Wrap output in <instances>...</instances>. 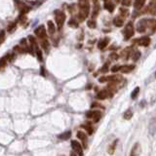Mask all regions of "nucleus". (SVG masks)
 I'll return each instance as SVG.
<instances>
[{
	"instance_id": "obj_1",
	"label": "nucleus",
	"mask_w": 156,
	"mask_h": 156,
	"mask_svg": "<svg viewBox=\"0 0 156 156\" xmlns=\"http://www.w3.org/2000/svg\"><path fill=\"white\" fill-rule=\"evenodd\" d=\"M55 15H56V22L57 24H58V28L61 29L62 24H63V22L66 21V15L61 10H56L55 11Z\"/></svg>"
},
{
	"instance_id": "obj_2",
	"label": "nucleus",
	"mask_w": 156,
	"mask_h": 156,
	"mask_svg": "<svg viewBox=\"0 0 156 156\" xmlns=\"http://www.w3.org/2000/svg\"><path fill=\"white\" fill-rule=\"evenodd\" d=\"M133 35H134V27H133L132 22H129L128 24L126 25V28H125V30H124V36H125L126 40H128Z\"/></svg>"
},
{
	"instance_id": "obj_3",
	"label": "nucleus",
	"mask_w": 156,
	"mask_h": 156,
	"mask_svg": "<svg viewBox=\"0 0 156 156\" xmlns=\"http://www.w3.org/2000/svg\"><path fill=\"white\" fill-rule=\"evenodd\" d=\"M147 27H148V24H147V20L142 19V20H140V21L137 23V31L139 32V33L145 32Z\"/></svg>"
},
{
	"instance_id": "obj_4",
	"label": "nucleus",
	"mask_w": 156,
	"mask_h": 156,
	"mask_svg": "<svg viewBox=\"0 0 156 156\" xmlns=\"http://www.w3.org/2000/svg\"><path fill=\"white\" fill-rule=\"evenodd\" d=\"M35 34H36V36L39 37L40 39H43L46 37V29H45L44 25H40L38 28L35 29Z\"/></svg>"
},
{
	"instance_id": "obj_5",
	"label": "nucleus",
	"mask_w": 156,
	"mask_h": 156,
	"mask_svg": "<svg viewBox=\"0 0 156 156\" xmlns=\"http://www.w3.org/2000/svg\"><path fill=\"white\" fill-rule=\"evenodd\" d=\"M108 97H112V93L109 92L108 90H102V91L99 92L98 95H97V98L99 100H106Z\"/></svg>"
},
{
	"instance_id": "obj_6",
	"label": "nucleus",
	"mask_w": 156,
	"mask_h": 156,
	"mask_svg": "<svg viewBox=\"0 0 156 156\" xmlns=\"http://www.w3.org/2000/svg\"><path fill=\"white\" fill-rule=\"evenodd\" d=\"M71 147H72V149L75 152H77L78 154H80V155H82L83 154V152H82V147H81V145L80 144L76 141V140H72L71 141Z\"/></svg>"
},
{
	"instance_id": "obj_7",
	"label": "nucleus",
	"mask_w": 156,
	"mask_h": 156,
	"mask_svg": "<svg viewBox=\"0 0 156 156\" xmlns=\"http://www.w3.org/2000/svg\"><path fill=\"white\" fill-rule=\"evenodd\" d=\"M149 132L152 136L156 133V118L151 119L150 123H149Z\"/></svg>"
},
{
	"instance_id": "obj_8",
	"label": "nucleus",
	"mask_w": 156,
	"mask_h": 156,
	"mask_svg": "<svg viewBox=\"0 0 156 156\" xmlns=\"http://www.w3.org/2000/svg\"><path fill=\"white\" fill-rule=\"evenodd\" d=\"M138 42H139V44L140 46H148L149 45V42H150V39L149 37H147V36H145V37H141L140 39H138Z\"/></svg>"
},
{
	"instance_id": "obj_9",
	"label": "nucleus",
	"mask_w": 156,
	"mask_h": 156,
	"mask_svg": "<svg viewBox=\"0 0 156 156\" xmlns=\"http://www.w3.org/2000/svg\"><path fill=\"white\" fill-rule=\"evenodd\" d=\"M108 43H109V38L106 37V38H105V39H101V40H100V42L98 43V48L101 50V49L106 48Z\"/></svg>"
},
{
	"instance_id": "obj_10",
	"label": "nucleus",
	"mask_w": 156,
	"mask_h": 156,
	"mask_svg": "<svg viewBox=\"0 0 156 156\" xmlns=\"http://www.w3.org/2000/svg\"><path fill=\"white\" fill-rule=\"evenodd\" d=\"M77 138L83 141L84 147H87V144H86V141H87V135L84 134L83 132H77Z\"/></svg>"
},
{
	"instance_id": "obj_11",
	"label": "nucleus",
	"mask_w": 156,
	"mask_h": 156,
	"mask_svg": "<svg viewBox=\"0 0 156 156\" xmlns=\"http://www.w3.org/2000/svg\"><path fill=\"white\" fill-rule=\"evenodd\" d=\"M135 68V66H122L120 67V71L123 73H128Z\"/></svg>"
},
{
	"instance_id": "obj_12",
	"label": "nucleus",
	"mask_w": 156,
	"mask_h": 156,
	"mask_svg": "<svg viewBox=\"0 0 156 156\" xmlns=\"http://www.w3.org/2000/svg\"><path fill=\"white\" fill-rule=\"evenodd\" d=\"M48 31H49V33H50L51 35H53V34L55 33V31H56L55 24H54V22H52V21H49V22H48Z\"/></svg>"
},
{
	"instance_id": "obj_13",
	"label": "nucleus",
	"mask_w": 156,
	"mask_h": 156,
	"mask_svg": "<svg viewBox=\"0 0 156 156\" xmlns=\"http://www.w3.org/2000/svg\"><path fill=\"white\" fill-rule=\"evenodd\" d=\"M92 118L94 119V121H95V122H98V121H100V119L101 118V112L99 111V110L93 111V115H92Z\"/></svg>"
},
{
	"instance_id": "obj_14",
	"label": "nucleus",
	"mask_w": 156,
	"mask_h": 156,
	"mask_svg": "<svg viewBox=\"0 0 156 156\" xmlns=\"http://www.w3.org/2000/svg\"><path fill=\"white\" fill-rule=\"evenodd\" d=\"M145 0H135L134 7L137 10H139L140 8H142V6L145 4Z\"/></svg>"
},
{
	"instance_id": "obj_15",
	"label": "nucleus",
	"mask_w": 156,
	"mask_h": 156,
	"mask_svg": "<svg viewBox=\"0 0 156 156\" xmlns=\"http://www.w3.org/2000/svg\"><path fill=\"white\" fill-rule=\"evenodd\" d=\"M71 137V132L70 131H67V132H64L59 136V139H68Z\"/></svg>"
},
{
	"instance_id": "obj_16",
	"label": "nucleus",
	"mask_w": 156,
	"mask_h": 156,
	"mask_svg": "<svg viewBox=\"0 0 156 156\" xmlns=\"http://www.w3.org/2000/svg\"><path fill=\"white\" fill-rule=\"evenodd\" d=\"M41 46H42V48H43L46 52L49 51V41H48L47 39L43 38L41 40Z\"/></svg>"
},
{
	"instance_id": "obj_17",
	"label": "nucleus",
	"mask_w": 156,
	"mask_h": 156,
	"mask_svg": "<svg viewBox=\"0 0 156 156\" xmlns=\"http://www.w3.org/2000/svg\"><path fill=\"white\" fill-rule=\"evenodd\" d=\"M107 80L111 81V82H119L122 80V77L120 75H113V76H109L107 77Z\"/></svg>"
},
{
	"instance_id": "obj_18",
	"label": "nucleus",
	"mask_w": 156,
	"mask_h": 156,
	"mask_svg": "<svg viewBox=\"0 0 156 156\" xmlns=\"http://www.w3.org/2000/svg\"><path fill=\"white\" fill-rule=\"evenodd\" d=\"M113 23L115 24V27L120 28V27H122L123 25V20L122 19H120L119 17L114 18V20H113Z\"/></svg>"
},
{
	"instance_id": "obj_19",
	"label": "nucleus",
	"mask_w": 156,
	"mask_h": 156,
	"mask_svg": "<svg viewBox=\"0 0 156 156\" xmlns=\"http://www.w3.org/2000/svg\"><path fill=\"white\" fill-rule=\"evenodd\" d=\"M105 8H106L108 12H113V10H114V5L112 4L111 2L106 1V3H105Z\"/></svg>"
},
{
	"instance_id": "obj_20",
	"label": "nucleus",
	"mask_w": 156,
	"mask_h": 156,
	"mask_svg": "<svg viewBox=\"0 0 156 156\" xmlns=\"http://www.w3.org/2000/svg\"><path fill=\"white\" fill-rule=\"evenodd\" d=\"M7 63H8V56L4 57V58H2V59H0V68L5 67Z\"/></svg>"
},
{
	"instance_id": "obj_21",
	"label": "nucleus",
	"mask_w": 156,
	"mask_h": 156,
	"mask_svg": "<svg viewBox=\"0 0 156 156\" xmlns=\"http://www.w3.org/2000/svg\"><path fill=\"white\" fill-rule=\"evenodd\" d=\"M139 153V144H136L135 146L133 147V150L131 152V155H137Z\"/></svg>"
},
{
	"instance_id": "obj_22",
	"label": "nucleus",
	"mask_w": 156,
	"mask_h": 156,
	"mask_svg": "<svg viewBox=\"0 0 156 156\" xmlns=\"http://www.w3.org/2000/svg\"><path fill=\"white\" fill-rule=\"evenodd\" d=\"M132 117H133V111H132L131 109H128L127 111L124 113V118H125L126 120H130Z\"/></svg>"
},
{
	"instance_id": "obj_23",
	"label": "nucleus",
	"mask_w": 156,
	"mask_h": 156,
	"mask_svg": "<svg viewBox=\"0 0 156 156\" xmlns=\"http://www.w3.org/2000/svg\"><path fill=\"white\" fill-rule=\"evenodd\" d=\"M68 24H69V27H71V28H78V22L74 19V18L71 19V20L68 22Z\"/></svg>"
},
{
	"instance_id": "obj_24",
	"label": "nucleus",
	"mask_w": 156,
	"mask_h": 156,
	"mask_svg": "<svg viewBox=\"0 0 156 156\" xmlns=\"http://www.w3.org/2000/svg\"><path fill=\"white\" fill-rule=\"evenodd\" d=\"M83 128L87 130V132H88V134H89V135H92V134H93V128H92L91 124H84V125H83Z\"/></svg>"
},
{
	"instance_id": "obj_25",
	"label": "nucleus",
	"mask_w": 156,
	"mask_h": 156,
	"mask_svg": "<svg viewBox=\"0 0 156 156\" xmlns=\"http://www.w3.org/2000/svg\"><path fill=\"white\" fill-rule=\"evenodd\" d=\"M16 28H17V24H16L15 22H12V23H10V24L8 25V28H7V29H8L9 32H13V31L16 29Z\"/></svg>"
},
{
	"instance_id": "obj_26",
	"label": "nucleus",
	"mask_w": 156,
	"mask_h": 156,
	"mask_svg": "<svg viewBox=\"0 0 156 156\" xmlns=\"http://www.w3.org/2000/svg\"><path fill=\"white\" fill-rule=\"evenodd\" d=\"M139 87H137V88L132 92V94H131V98H132V99H136V98L138 97V95H139Z\"/></svg>"
},
{
	"instance_id": "obj_27",
	"label": "nucleus",
	"mask_w": 156,
	"mask_h": 156,
	"mask_svg": "<svg viewBox=\"0 0 156 156\" xmlns=\"http://www.w3.org/2000/svg\"><path fill=\"white\" fill-rule=\"evenodd\" d=\"M140 57V52L139 51H135V53L133 54V61H137Z\"/></svg>"
},
{
	"instance_id": "obj_28",
	"label": "nucleus",
	"mask_w": 156,
	"mask_h": 156,
	"mask_svg": "<svg viewBox=\"0 0 156 156\" xmlns=\"http://www.w3.org/2000/svg\"><path fill=\"white\" fill-rule=\"evenodd\" d=\"M4 40H5V31L1 30L0 31V45L4 42Z\"/></svg>"
},
{
	"instance_id": "obj_29",
	"label": "nucleus",
	"mask_w": 156,
	"mask_h": 156,
	"mask_svg": "<svg viewBox=\"0 0 156 156\" xmlns=\"http://www.w3.org/2000/svg\"><path fill=\"white\" fill-rule=\"evenodd\" d=\"M120 12H121V14H122L123 17H128V16H129L128 9H124V8H121V9H120Z\"/></svg>"
},
{
	"instance_id": "obj_30",
	"label": "nucleus",
	"mask_w": 156,
	"mask_h": 156,
	"mask_svg": "<svg viewBox=\"0 0 156 156\" xmlns=\"http://www.w3.org/2000/svg\"><path fill=\"white\" fill-rule=\"evenodd\" d=\"M87 24H88V27H89L90 28H96V22L95 21H93V20L88 21Z\"/></svg>"
},
{
	"instance_id": "obj_31",
	"label": "nucleus",
	"mask_w": 156,
	"mask_h": 156,
	"mask_svg": "<svg viewBox=\"0 0 156 156\" xmlns=\"http://www.w3.org/2000/svg\"><path fill=\"white\" fill-rule=\"evenodd\" d=\"M108 71V64L106 63L105 67H102V68L100 69V72H107Z\"/></svg>"
},
{
	"instance_id": "obj_32",
	"label": "nucleus",
	"mask_w": 156,
	"mask_h": 156,
	"mask_svg": "<svg viewBox=\"0 0 156 156\" xmlns=\"http://www.w3.org/2000/svg\"><path fill=\"white\" fill-rule=\"evenodd\" d=\"M119 70H120V67L119 66H114V67H111L112 72H116V71H119Z\"/></svg>"
},
{
	"instance_id": "obj_33",
	"label": "nucleus",
	"mask_w": 156,
	"mask_h": 156,
	"mask_svg": "<svg viewBox=\"0 0 156 156\" xmlns=\"http://www.w3.org/2000/svg\"><path fill=\"white\" fill-rule=\"evenodd\" d=\"M36 54H37V58L39 61H42V53L40 50H36Z\"/></svg>"
},
{
	"instance_id": "obj_34",
	"label": "nucleus",
	"mask_w": 156,
	"mask_h": 156,
	"mask_svg": "<svg viewBox=\"0 0 156 156\" xmlns=\"http://www.w3.org/2000/svg\"><path fill=\"white\" fill-rule=\"evenodd\" d=\"M122 4L124 6H130L131 5V0H122Z\"/></svg>"
},
{
	"instance_id": "obj_35",
	"label": "nucleus",
	"mask_w": 156,
	"mask_h": 156,
	"mask_svg": "<svg viewBox=\"0 0 156 156\" xmlns=\"http://www.w3.org/2000/svg\"><path fill=\"white\" fill-rule=\"evenodd\" d=\"M110 59H112V60H117V59H119V56L117 54H112V55H110Z\"/></svg>"
},
{
	"instance_id": "obj_36",
	"label": "nucleus",
	"mask_w": 156,
	"mask_h": 156,
	"mask_svg": "<svg viewBox=\"0 0 156 156\" xmlns=\"http://www.w3.org/2000/svg\"><path fill=\"white\" fill-rule=\"evenodd\" d=\"M106 80H107V78H106V77H100V79H99V81H100V83H103V82H106Z\"/></svg>"
},
{
	"instance_id": "obj_37",
	"label": "nucleus",
	"mask_w": 156,
	"mask_h": 156,
	"mask_svg": "<svg viewBox=\"0 0 156 156\" xmlns=\"http://www.w3.org/2000/svg\"><path fill=\"white\" fill-rule=\"evenodd\" d=\"M41 74H42V75H45V73H44V67H41Z\"/></svg>"
},
{
	"instance_id": "obj_38",
	"label": "nucleus",
	"mask_w": 156,
	"mask_h": 156,
	"mask_svg": "<svg viewBox=\"0 0 156 156\" xmlns=\"http://www.w3.org/2000/svg\"><path fill=\"white\" fill-rule=\"evenodd\" d=\"M115 1H116V2H120V0H115Z\"/></svg>"
},
{
	"instance_id": "obj_39",
	"label": "nucleus",
	"mask_w": 156,
	"mask_h": 156,
	"mask_svg": "<svg viewBox=\"0 0 156 156\" xmlns=\"http://www.w3.org/2000/svg\"><path fill=\"white\" fill-rule=\"evenodd\" d=\"M155 76H156V74H155Z\"/></svg>"
}]
</instances>
